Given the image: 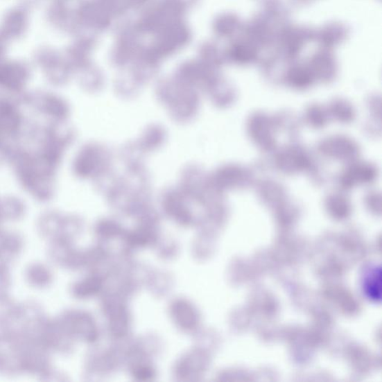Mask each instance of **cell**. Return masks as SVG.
<instances>
[{
    "label": "cell",
    "mask_w": 382,
    "mask_h": 382,
    "mask_svg": "<svg viewBox=\"0 0 382 382\" xmlns=\"http://www.w3.org/2000/svg\"><path fill=\"white\" fill-rule=\"evenodd\" d=\"M26 16L21 11H12L8 14L3 24V35L8 37H17L21 35L26 29Z\"/></svg>",
    "instance_id": "cell-1"
},
{
    "label": "cell",
    "mask_w": 382,
    "mask_h": 382,
    "mask_svg": "<svg viewBox=\"0 0 382 382\" xmlns=\"http://www.w3.org/2000/svg\"><path fill=\"white\" fill-rule=\"evenodd\" d=\"M381 268L369 270L363 280L364 292L371 300H381Z\"/></svg>",
    "instance_id": "cell-2"
}]
</instances>
